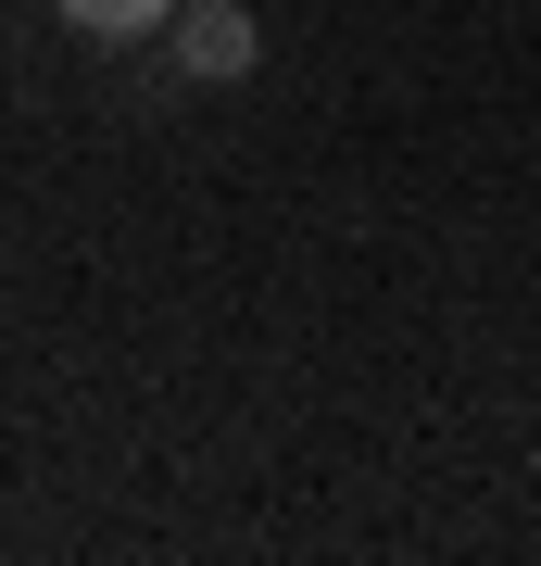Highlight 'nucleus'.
<instances>
[{
  "mask_svg": "<svg viewBox=\"0 0 541 566\" xmlns=\"http://www.w3.org/2000/svg\"><path fill=\"white\" fill-rule=\"evenodd\" d=\"M252 63H264L252 0H177V25H164V76L177 88H240Z\"/></svg>",
  "mask_w": 541,
  "mask_h": 566,
  "instance_id": "f257e3e1",
  "label": "nucleus"
},
{
  "mask_svg": "<svg viewBox=\"0 0 541 566\" xmlns=\"http://www.w3.org/2000/svg\"><path fill=\"white\" fill-rule=\"evenodd\" d=\"M76 39H114V51H139V39H164L177 25V0H51Z\"/></svg>",
  "mask_w": 541,
  "mask_h": 566,
  "instance_id": "f03ea898",
  "label": "nucleus"
}]
</instances>
